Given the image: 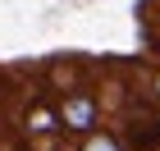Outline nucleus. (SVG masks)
Here are the masks:
<instances>
[{
	"label": "nucleus",
	"instance_id": "2",
	"mask_svg": "<svg viewBox=\"0 0 160 151\" xmlns=\"http://www.w3.org/2000/svg\"><path fill=\"white\" fill-rule=\"evenodd\" d=\"M82 151H119V142H114V138H92Z\"/></svg>",
	"mask_w": 160,
	"mask_h": 151
},
{
	"label": "nucleus",
	"instance_id": "1",
	"mask_svg": "<svg viewBox=\"0 0 160 151\" xmlns=\"http://www.w3.org/2000/svg\"><path fill=\"white\" fill-rule=\"evenodd\" d=\"M60 124H64V128H73V133H87V128L96 124V101L87 96V92L64 96V105H60Z\"/></svg>",
	"mask_w": 160,
	"mask_h": 151
}]
</instances>
